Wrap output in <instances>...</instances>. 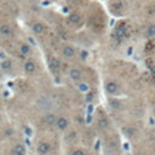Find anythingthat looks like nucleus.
I'll use <instances>...</instances> for the list:
<instances>
[{
    "label": "nucleus",
    "mask_w": 155,
    "mask_h": 155,
    "mask_svg": "<svg viewBox=\"0 0 155 155\" xmlns=\"http://www.w3.org/2000/svg\"><path fill=\"white\" fill-rule=\"evenodd\" d=\"M126 32H127V29L125 27V24H124V23H119L116 27H115L114 32H113V38L116 39V40L125 38L126 37Z\"/></svg>",
    "instance_id": "obj_1"
},
{
    "label": "nucleus",
    "mask_w": 155,
    "mask_h": 155,
    "mask_svg": "<svg viewBox=\"0 0 155 155\" xmlns=\"http://www.w3.org/2000/svg\"><path fill=\"white\" fill-rule=\"evenodd\" d=\"M147 35L150 38L155 37V25H149L147 28Z\"/></svg>",
    "instance_id": "obj_19"
},
{
    "label": "nucleus",
    "mask_w": 155,
    "mask_h": 155,
    "mask_svg": "<svg viewBox=\"0 0 155 155\" xmlns=\"http://www.w3.org/2000/svg\"><path fill=\"white\" fill-rule=\"evenodd\" d=\"M27 1H34V0H27Z\"/></svg>",
    "instance_id": "obj_25"
},
{
    "label": "nucleus",
    "mask_w": 155,
    "mask_h": 155,
    "mask_svg": "<svg viewBox=\"0 0 155 155\" xmlns=\"http://www.w3.org/2000/svg\"><path fill=\"white\" fill-rule=\"evenodd\" d=\"M0 67H1L4 70H10L12 68V62L10 59H4L1 63H0Z\"/></svg>",
    "instance_id": "obj_13"
},
{
    "label": "nucleus",
    "mask_w": 155,
    "mask_h": 155,
    "mask_svg": "<svg viewBox=\"0 0 155 155\" xmlns=\"http://www.w3.org/2000/svg\"><path fill=\"white\" fill-rule=\"evenodd\" d=\"M24 71H25V73H28V74L34 73V71H35V64L33 63V62H30V61L25 62V63H24Z\"/></svg>",
    "instance_id": "obj_10"
},
{
    "label": "nucleus",
    "mask_w": 155,
    "mask_h": 155,
    "mask_svg": "<svg viewBox=\"0 0 155 155\" xmlns=\"http://www.w3.org/2000/svg\"><path fill=\"white\" fill-rule=\"evenodd\" d=\"M0 33H1L3 35H6V37H7V35H10L12 33V29L10 28L7 24H3V25H0Z\"/></svg>",
    "instance_id": "obj_11"
},
{
    "label": "nucleus",
    "mask_w": 155,
    "mask_h": 155,
    "mask_svg": "<svg viewBox=\"0 0 155 155\" xmlns=\"http://www.w3.org/2000/svg\"><path fill=\"white\" fill-rule=\"evenodd\" d=\"M81 21H82V17H81L78 12H73V13L69 15V22H70L71 24L78 25V24L81 23Z\"/></svg>",
    "instance_id": "obj_3"
},
{
    "label": "nucleus",
    "mask_w": 155,
    "mask_h": 155,
    "mask_svg": "<svg viewBox=\"0 0 155 155\" xmlns=\"http://www.w3.org/2000/svg\"><path fill=\"white\" fill-rule=\"evenodd\" d=\"M19 51H21V53L22 55H28L30 52V46L27 45V44H22L21 45V47H19Z\"/></svg>",
    "instance_id": "obj_17"
},
{
    "label": "nucleus",
    "mask_w": 155,
    "mask_h": 155,
    "mask_svg": "<svg viewBox=\"0 0 155 155\" xmlns=\"http://www.w3.org/2000/svg\"><path fill=\"white\" fill-rule=\"evenodd\" d=\"M15 155H24V154H15Z\"/></svg>",
    "instance_id": "obj_24"
},
{
    "label": "nucleus",
    "mask_w": 155,
    "mask_h": 155,
    "mask_svg": "<svg viewBox=\"0 0 155 155\" xmlns=\"http://www.w3.org/2000/svg\"><path fill=\"white\" fill-rule=\"evenodd\" d=\"M73 155H85V153L82 152V150H75V152L73 153Z\"/></svg>",
    "instance_id": "obj_21"
},
{
    "label": "nucleus",
    "mask_w": 155,
    "mask_h": 155,
    "mask_svg": "<svg viewBox=\"0 0 155 155\" xmlns=\"http://www.w3.org/2000/svg\"><path fill=\"white\" fill-rule=\"evenodd\" d=\"M106 90H107L108 94L115 95L118 92V90H119V87H118V85L114 81H109V82H107V85H106Z\"/></svg>",
    "instance_id": "obj_2"
},
{
    "label": "nucleus",
    "mask_w": 155,
    "mask_h": 155,
    "mask_svg": "<svg viewBox=\"0 0 155 155\" xmlns=\"http://www.w3.org/2000/svg\"><path fill=\"white\" fill-rule=\"evenodd\" d=\"M154 10H155V6H154Z\"/></svg>",
    "instance_id": "obj_26"
},
{
    "label": "nucleus",
    "mask_w": 155,
    "mask_h": 155,
    "mask_svg": "<svg viewBox=\"0 0 155 155\" xmlns=\"http://www.w3.org/2000/svg\"><path fill=\"white\" fill-rule=\"evenodd\" d=\"M32 29H33V32L35 34H43L45 32V25L43 23H40V22H37V23L33 24Z\"/></svg>",
    "instance_id": "obj_7"
},
{
    "label": "nucleus",
    "mask_w": 155,
    "mask_h": 155,
    "mask_svg": "<svg viewBox=\"0 0 155 155\" xmlns=\"http://www.w3.org/2000/svg\"><path fill=\"white\" fill-rule=\"evenodd\" d=\"M56 121H57V118L55 114H49L45 116V122L47 125H53V124H56Z\"/></svg>",
    "instance_id": "obj_12"
},
{
    "label": "nucleus",
    "mask_w": 155,
    "mask_h": 155,
    "mask_svg": "<svg viewBox=\"0 0 155 155\" xmlns=\"http://www.w3.org/2000/svg\"><path fill=\"white\" fill-rule=\"evenodd\" d=\"M50 152V146L47 143H40L38 147V153L40 155H46Z\"/></svg>",
    "instance_id": "obj_8"
},
{
    "label": "nucleus",
    "mask_w": 155,
    "mask_h": 155,
    "mask_svg": "<svg viewBox=\"0 0 155 155\" xmlns=\"http://www.w3.org/2000/svg\"><path fill=\"white\" fill-rule=\"evenodd\" d=\"M49 67L51 68L52 71H58L61 68V64H59V61L57 58H51L49 61Z\"/></svg>",
    "instance_id": "obj_6"
},
{
    "label": "nucleus",
    "mask_w": 155,
    "mask_h": 155,
    "mask_svg": "<svg viewBox=\"0 0 155 155\" xmlns=\"http://www.w3.org/2000/svg\"><path fill=\"white\" fill-rule=\"evenodd\" d=\"M92 98H94V95H91V94H90L89 96H87V98H86V101H87V102H91V101H92Z\"/></svg>",
    "instance_id": "obj_22"
},
{
    "label": "nucleus",
    "mask_w": 155,
    "mask_h": 155,
    "mask_svg": "<svg viewBox=\"0 0 155 155\" xmlns=\"http://www.w3.org/2000/svg\"><path fill=\"white\" fill-rule=\"evenodd\" d=\"M87 56H89V53H87V51H86V50H82L81 52H80V57H81L82 59H86V58H87Z\"/></svg>",
    "instance_id": "obj_20"
},
{
    "label": "nucleus",
    "mask_w": 155,
    "mask_h": 155,
    "mask_svg": "<svg viewBox=\"0 0 155 155\" xmlns=\"http://www.w3.org/2000/svg\"><path fill=\"white\" fill-rule=\"evenodd\" d=\"M69 76H70L71 80L78 81V80H80V78H81V71H80L79 69H76V68H73V69L70 70Z\"/></svg>",
    "instance_id": "obj_9"
},
{
    "label": "nucleus",
    "mask_w": 155,
    "mask_h": 155,
    "mask_svg": "<svg viewBox=\"0 0 155 155\" xmlns=\"http://www.w3.org/2000/svg\"><path fill=\"white\" fill-rule=\"evenodd\" d=\"M152 73L155 75V67H152Z\"/></svg>",
    "instance_id": "obj_23"
},
{
    "label": "nucleus",
    "mask_w": 155,
    "mask_h": 155,
    "mask_svg": "<svg viewBox=\"0 0 155 155\" xmlns=\"http://www.w3.org/2000/svg\"><path fill=\"white\" fill-rule=\"evenodd\" d=\"M13 153H15V154H25V148H24V146H23V144H17V146H15Z\"/></svg>",
    "instance_id": "obj_15"
},
{
    "label": "nucleus",
    "mask_w": 155,
    "mask_h": 155,
    "mask_svg": "<svg viewBox=\"0 0 155 155\" xmlns=\"http://www.w3.org/2000/svg\"><path fill=\"white\" fill-rule=\"evenodd\" d=\"M98 126L102 127V128H106L109 126V121H108V119L107 118H102L100 119V121H98Z\"/></svg>",
    "instance_id": "obj_18"
},
{
    "label": "nucleus",
    "mask_w": 155,
    "mask_h": 155,
    "mask_svg": "<svg viewBox=\"0 0 155 155\" xmlns=\"http://www.w3.org/2000/svg\"><path fill=\"white\" fill-rule=\"evenodd\" d=\"M56 126H57L59 130H65V128L68 127V120H67L64 116H61L57 119V121H56Z\"/></svg>",
    "instance_id": "obj_4"
},
{
    "label": "nucleus",
    "mask_w": 155,
    "mask_h": 155,
    "mask_svg": "<svg viewBox=\"0 0 155 155\" xmlns=\"http://www.w3.org/2000/svg\"><path fill=\"white\" fill-rule=\"evenodd\" d=\"M63 56L65 58H73L75 56V49L71 46H65L63 49Z\"/></svg>",
    "instance_id": "obj_5"
},
{
    "label": "nucleus",
    "mask_w": 155,
    "mask_h": 155,
    "mask_svg": "<svg viewBox=\"0 0 155 155\" xmlns=\"http://www.w3.org/2000/svg\"><path fill=\"white\" fill-rule=\"evenodd\" d=\"M78 89H79L80 92H82V94H86V92L90 91V87L87 84H85V82H80L79 85H78Z\"/></svg>",
    "instance_id": "obj_16"
},
{
    "label": "nucleus",
    "mask_w": 155,
    "mask_h": 155,
    "mask_svg": "<svg viewBox=\"0 0 155 155\" xmlns=\"http://www.w3.org/2000/svg\"><path fill=\"white\" fill-rule=\"evenodd\" d=\"M109 104L113 109H120L121 108V103L119 100H116V98H112V100H109Z\"/></svg>",
    "instance_id": "obj_14"
}]
</instances>
